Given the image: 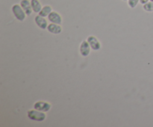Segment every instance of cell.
Segmentation results:
<instances>
[{
	"instance_id": "obj_1",
	"label": "cell",
	"mask_w": 153,
	"mask_h": 127,
	"mask_svg": "<svg viewBox=\"0 0 153 127\" xmlns=\"http://www.w3.org/2000/svg\"><path fill=\"white\" fill-rule=\"evenodd\" d=\"M27 116L30 120L37 122H42L46 118V112L40 111L36 109H31L27 111Z\"/></svg>"
},
{
	"instance_id": "obj_2",
	"label": "cell",
	"mask_w": 153,
	"mask_h": 127,
	"mask_svg": "<svg viewBox=\"0 0 153 127\" xmlns=\"http://www.w3.org/2000/svg\"><path fill=\"white\" fill-rule=\"evenodd\" d=\"M11 10L14 17L16 18L17 20H19V22H22V21L25 20V18H26V13L24 11V10L22 9V7H21L20 4H14L12 6Z\"/></svg>"
},
{
	"instance_id": "obj_3",
	"label": "cell",
	"mask_w": 153,
	"mask_h": 127,
	"mask_svg": "<svg viewBox=\"0 0 153 127\" xmlns=\"http://www.w3.org/2000/svg\"><path fill=\"white\" fill-rule=\"evenodd\" d=\"M34 109L43 112H48L52 108V104L46 101H37L33 105Z\"/></svg>"
},
{
	"instance_id": "obj_4",
	"label": "cell",
	"mask_w": 153,
	"mask_h": 127,
	"mask_svg": "<svg viewBox=\"0 0 153 127\" xmlns=\"http://www.w3.org/2000/svg\"><path fill=\"white\" fill-rule=\"evenodd\" d=\"M91 49H91L88 40H83L81 43L80 46H79V52L82 57H84V58L88 57L91 54Z\"/></svg>"
},
{
	"instance_id": "obj_5",
	"label": "cell",
	"mask_w": 153,
	"mask_h": 127,
	"mask_svg": "<svg viewBox=\"0 0 153 127\" xmlns=\"http://www.w3.org/2000/svg\"><path fill=\"white\" fill-rule=\"evenodd\" d=\"M87 40H88V42L89 43L91 49L94 51H99L102 48L101 43H100V40H98V38L96 37L95 36H89V37H88V38H87Z\"/></svg>"
},
{
	"instance_id": "obj_6",
	"label": "cell",
	"mask_w": 153,
	"mask_h": 127,
	"mask_svg": "<svg viewBox=\"0 0 153 127\" xmlns=\"http://www.w3.org/2000/svg\"><path fill=\"white\" fill-rule=\"evenodd\" d=\"M34 22L41 29H46L47 28L48 21L46 20V18L40 16V15L38 14L34 17Z\"/></svg>"
},
{
	"instance_id": "obj_7",
	"label": "cell",
	"mask_w": 153,
	"mask_h": 127,
	"mask_svg": "<svg viewBox=\"0 0 153 127\" xmlns=\"http://www.w3.org/2000/svg\"><path fill=\"white\" fill-rule=\"evenodd\" d=\"M48 20L52 23H56L61 25L62 22V16L59 13L56 11H52L48 16Z\"/></svg>"
},
{
	"instance_id": "obj_8",
	"label": "cell",
	"mask_w": 153,
	"mask_h": 127,
	"mask_svg": "<svg viewBox=\"0 0 153 127\" xmlns=\"http://www.w3.org/2000/svg\"><path fill=\"white\" fill-rule=\"evenodd\" d=\"M19 4L22 7L24 11L25 12L27 16L31 15V13H33V10L32 7H31V1H29V0H21L20 2H19Z\"/></svg>"
},
{
	"instance_id": "obj_9",
	"label": "cell",
	"mask_w": 153,
	"mask_h": 127,
	"mask_svg": "<svg viewBox=\"0 0 153 127\" xmlns=\"http://www.w3.org/2000/svg\"><path fill=\"white\" fill-rule=\"evenodd\" d=\"M49 33L53 34H59L60 33H61L62 31V27L61 26V25L56 23H52L51 22L50 24H49L47 26V28Z\"/></svg>"
},
{
	"instance_id": "obj_10",
	"label": "cell",
	"mask_w": 153,
	"mask_h": 127,
	"mask_svg": "<svg viewBox=\"0 0 153 127\" xmlns=\"http://www.w3.org/2000/svg\"><path fill=\"white\" fill-rule=\"evenodd\" d=\"M31 4L33 12H34V13H39V12L41 10L42 7H43L41 3L39 0H31Z\"/></svg>"
},
{
	"instance_id": "obj_11",
	"label": "cell",
	"mask_w": 153,
	"mask_h": 127,
	"mask_svg": "<svg viewBox=\"0 0 153 127\" xmlns=\"http://www.w3.org/2000/svg\"><path fill=\"white\" fill-rule=\"evenodd\" d=\"M52 11H53V10H52V7L50 5H44L42 7L41 10L39 12L38 14L43 16V17H46V16H48L50 14Z\"/></svg>"
},
{
	"instance_id": "obj_12",
	"label": "cell",
	"mask_w": 153,
	"mask_h": 127,
	"mask_svg": "<svg viewBox=\"0 0 153 127\" xmlns=\"http://www.w3.org/2000/svg\"><path fill=\"white\" fill-rule=\"evenodd\" d=\"M143 8L146 12H153V1H148L146 4H143Z\"/></svg>"
},
{
	"instance_id": "obj_13",
	"label": "cell",
	"mask_w": 153,
	"mask_h": 127,
	"mask_svg": "<svg viewBox=\"0 0 153 127\" xmlns=\"http://www.w3.org/2000/svg\"><path fill=\"white\" fill-rule=\"evenodd\" d=\"M127 1H128V5L131 8H134L137 5V4L140 2V0H128Z\"/></svg>"
},
{
	"instance_id": "obj_14",
	"label": "cell",
	"mask_w": 153,
	"mask_h": 127,
	"mask_svg": "<svg viewBox=\"0 0 153 127\" xmlns=\"http://www.w3.org/2000/svg\"><path fill=\"white\" fill-rule=\"evenodd\" d=\"M149 1H150V0H140V3L141 4H144Z\"/></svg>"
},
{
	"instance_id": "obj_15",
	"label": "cell",
	"mask_w": 153,
	"mask_h": 127,
	"mask_svg": "<svg viewBox=\"0 0 153 127\" xmlns=\"http://www.w3.org/2000/svg\"><path fill=\"white\" fill-rule=\"evenodd\" d=\"M122 1H128V0H122Z\"/></svg>"
},
{
	"instance_id": "obj_16",
	"label": "cell",
	"mask_w": 153,
	"mask_h": 127,
	"mask_svg": "<svg viewBox=\"0 0 153 127\" xmlns=\"http://www.w3.org/2000/svg\"><path fill=\"white\" fill-rule=\"evenodd\" d=\"M150 1H153V0H150Z\"/></svg>"
}]
</instances>
